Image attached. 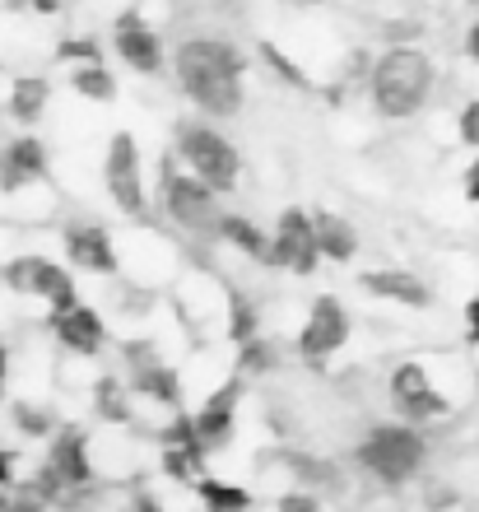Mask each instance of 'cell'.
Listing matches in <instances>:
<instances>
[{
    "label": "cell",
    "mask_w": 479,
    "mask_h": 512,
    "mask_svg": "<svg viewBox=\"0 0 479 512\" xmlns=\"http://www.w3.org/2000/svg\"><path fill=\"white\" fill-rule=\"evenodd\" d=\"M242 70H247V61H242L238 42L219 38V33H191V38L177 42L173 52L177 89L205 117H238Z\"/></svg>",
    "instance_id": "1"
},
{
    "label": "cell",
    "mask_w": 479,
    "mask_h": 512,
    "mask_svg": "<svg viewBox=\"0 0 479 512\" xmlns=\"http://www.w3.org/2000/svg\"><path fill=\"white\" fill-rule=\"evenodd\" d=\"M368 103L382 122H410L438 94V66L424 47H386L368 66Z\"/></svg>",
    "instance_id": "2"
},
{
    "label": "cell",
    "mask_w": 479,
    "mask_h": 512,
    "mask_svg": "<svg viewBox=\"0 0 479 512\" xmlns=\"http://www.w3.org/2000/svg\"><path fill=\"white\" fill-rule=\"evenodd\" d=\"M452 364V354H410L400 364L386 368V401L405 424H438L456 410V387L442 382V368Z\"/></svg>",
    "instance_id": "3"
},
{
    "label": "cell",
    "mask_w": 479,
    "mask_h": 512,
    "mask_svg": "<svg viewBox=\"0 0 479 512\" xmlns=\"http://www.w3.org/2000/svg\"><path fill=\"white\" fill-rule=\"evenodd\" d=\"M159 205H163V219L182 229L187 238H200L210 243L219 238V219H224V205H219V191L210 182H200L191 168H182L177 159L163 163L159 173Z\"/></svg>",
    "instance_id": "4"
},
{
    "label": "cell",
    "mask_w": 479,
    "mask_h": 512,
    "mask_svg": "<svg viewBox=\"0 0 479 512\" xmlns=\"http://www.w3.org/2000/svg\"><path fill=\"white\" fill-rule=\"evenodd\" d=\"M354 461L373 475L377 485L400 489L424 471L428 438L419 433V424H373L354 447Z\"/></svg>",
    "instance_id": "5"
},
{
    "label": "cell",
    "mask_w": 479,
    "mask_h": 512,
    "mask_svg": "<svg viewBox=\"0 0 479 512\" xmlns=\"http://www.w3.org/2000/svg\"><path fill=\"white\" fill-rule=\"evenodd\" d=\"M173 159L182 163V168H191L200 182H210L219 196H224V191H238V182H242V154H238V145H233L219 126L196 122V117H191V122H177V131H173Z\"/></svg>",
    "instance_id": "6"
},
{
    "label": "cell",
    "mask_w": 479,
    "mask_h": 512,
    "mask_svg": "<svg viewBox=\"0 0 479 512\" xmlns=\"http://www.w3.org/2000/svg\"><path fill=\"white\" fill-rule=\"evenodd\" d=\"M0 284H5L14 298L42 303L47 312H61V308H70V303H80L75 275H70L61 261H52V256H42V252L10 256V261L0 266Z\"/></svg>",
    "instance_id": "7"
},
{
    "label": "cell",
    "mask_w": 479,
    "mask_h": 512,
    "mask_svg": "<svg viewBox=\"0 0 479 512\" xmlns=\"http://www.w3.org/2000/svg\"><path fill=\"white\" fill-rule=\"evenodd\" d=\"M103 187L112 196L121 215L145 219L149 215V187H145V154H140V140L131 131L107 135L103 149Z\"/></svg>",
    "instance_id": "8"
},
{
    "label": "cell",
    "mask_w": 479,
    "mask_h": 512,
    "mask_svg": "<svg viewBox=\"0 0 479 512\" xmlns=\"http://www.w3.org/2000/svg\"><path fill=\"white\" fill-rule=\"evenodd\" d=\"M349 336H354V317H349V308L335 294H321V298H312V308L303 312V322H298V336L293 340H298V354H303L307 364L321 368L345 350Z\"/></svg>",
    "instance_id": "9"
},
{
    "label": "cell",
    "mask_w": 479,
    "mask_h": 512,
    "mask_svg": "<svg viewBox=\"0 0 479 512\" xmlns=\"http://www.w3.org/2000/svg\"><path fill=\"white\" fill-rule=\"evenodd\" d=\"M228 294H233V284L219 280L214 270H205V266L182 270V275H177V284H173V312L187 326H196L200 336H210L214 326L224 331Z\"/></svg>",
    "instance_id": "10"
},
{
    "label": "cell",
    "mask_w": 479,
    "mask_h": 512,
    "mask_svg": "<svg viewBox=\"0 0 479 512\" xmlns=\"http://www.w3.org/2000/svg\"><path fill=\"white\" fill-rule=\"evenodd\" d=\"M321 261L317 243V219L303 205L280 210L275 229H270V270H289V275H312Z\"/></svg>",
    "instance_id": "11"
},
{
    "label": "cell",
    "mask_w": 479,
    "mask_h": 512,
    "mask_svg": "<svg viewBox=\"0 0 479 512\" xmlns=\"http://www.w3.org/2000/svg\"><path fill=\"white\" fill-rule=\"evenodd\" d=\"M61 247H66V261L80 270V275L107 280V275L121 270V247L112 243V233L89 215H70L66 224H61Z\"/></svg>",
    "instance_id": "12"
},
{
    "label": "cell",
    "mask_w": 479,
    "mask_h": 512,
    "mask_svg": "<svg viewBox=\"0 0 479 512\" xmlns=\"http://www.w3.org/2000/svg\"><path fill=\"white\" fill-rule=\"evenodd\" d=\"M112 52L135 75H163V66H168V42L140 10H126L112 19Z\"/></svg>",
    "instance_id": "13"
},
{
    "label": "cell",
    "mask_w": 479,
    "mask_h": 512,
    "mask_svg": "<svg viewBox=\"0 0 479 512\" xmlns=\"http://www.w3.org/2000/svg\"><path fill=\"white\" fill-rule=\"evenodd\" d=\"M121 275L140 289H159V284L177 280L182 270H177V252L168 238H159L154 229H140L131 233V243L121 247Z\"/></svg>",
    "instance_id": "14"
},
{
    "label": "cell",
    "mask_w": 479,
    "mask_h": 512,
    "mask_svg": "<svg viewBox=\"0 0 479 512\" xmlns=\"http://www.w3.org/2000/svg\"><path fill=\"white\" fill-rule=\"evenodd\" d=\"M47 331L61 345V354H80V359H98L107 350V322L94 303H70L61 312H47Z\"/></svg>",
    "instance_id": "15"
},
{
    "label": "cell",
    "mask_w": 479,
    "mask_h": 512,
    "mask_svg": "<svg viewBox=\"0 0 479 512\" xmlns=\"http://www.w3.org/2000/svg\"><path fill=\"white\" fill-rule=\"evenodd\" d=\"M238 410H242V373L224 382V387H214L210 396H200L196 410H191V424H196V438L210 452L233 443V433H238Z\"/></svg>",
    "instance_id": "16"
},
{
    "label": "cell",
    "mask_w": 479,
    "mask_h": 512,
    "mask_svg": "<svg viewBox=\"0 0 479 512\" xmlns=\"http://www.w3.org/2000/svg\"><path fill=\"white\" fill-rule=\"evenodd\" d=\"M42 466H52L56 475H61V485L70 489H84L98 480V466H94V433L75 429V424H61L56 429V438L47 443V452H42Z\"/></svg>",
    "instance_id": "17"
},
{
    "label": "cell",
    "mask_w": 479,
    "mask_h": 512,
    "mask_svg": "<svg viewBox=\"0 0 479 512\" xmlns=\"http://www.w3.org/2000/svg\"><path fill=\"white\" fill-rule=\"evenodd\" d=\"M47 168H52V149L38 135H14V140H5V154H0V191L42 182Z\"/></svg>",
    "instance_id": "18"
},
{
    "label": "cell",
    "mask_w": 479,
    "mask_h": 512,
    "mask_svg": "<svg viewBox=\"0 0 479 512\" xmlns=\"http://www.w3.org/2000/svg\"><path fill=\"white\" fill-rule=\"evenodd\" d=\"M359 284H363V294H373L377 303H396V308H428V303H433V289L405 266L363 270Z\"/></svg>",
    "instance_id": "19"
},
{
    "label": "cell",
    "mask_w": 479,
    "mask_h": 512,
    "mask_svg": "<svg viewBox=\"0 0 479 512\" xmlns=\"http://www.w3.org/2000/svg\"><path fill=\"white\" fill-rule=\"evenodd\" d=\"M52 108V80H42V75H14L5 80V112H10L14 122H42Z\"/></svg>",
    "instance_id": "20"
},
{
    "label": "cell",
    "mask_w": 479,
    "mask_h": 512,
    "mask_svg": "<svg viewBox=\"0 0 479 512\" xmlns=\"http://www.w3.org/2000/svg\"><path fill=\"white\" fill-rule=\"evenodd\" d=\"M219 243L233 256H247V261L270 266V233L261 229L256 219L238 215V210H224V219H219Z\"/></svg>",
    "instance_id": "21"
},
{
    "label": "cell",
    "mask_w": 479,
    "mask_h": 512,
    "mask_svg": "<svg viewBox=\"0 0 479 512\" xmlns=\"http://www.w3.org/2000/svg\"><path fill=\"white\" fill-rule=\"evenodd\" d=\"M317 219V243H321V256L326 261H354L359 256V229H354V219L335 215V210H312Z\"/></svg>",
    "instance_id": "22"
},
{
    "label": "cell",
    "mask_w": 479,
    "mask_h": 512,
    "mask_svg": "<svg viewBox=\"0 0 479 512\" xmlns=\"http://www.w3.org/2000/svg\"><path fill=\"white\" fill-rule=\"evenodd\" d=\"M10 424L24 438H33V443H52L56 429H61V419H56V410L47 401H33V396H19V401L10 405Z\"/></svg>",
    "instance_id": "23"
},
{
    "label": "cell",
    "mask_w": 479,
    "mask_h": 512,
    "mask_svg": "<svg viewBox=\"0 0 479 512\" xmlns=\"http://www.w3.org/2000/svg\"><path fill=\"white\" fill-rule=\"evenodd\" d=\"M191 489H196V499L205 503V512H247V508H252V489L238 485V480L200 475Z\"/></svg>",
    "instance_id": "24"
},
{
    "label": "cell",
    "mask_w": 479,
    "mask_h": 512,
    "mask_svg": "<svg viewBox=\"0 0 479 512\" xmlns=\"http://www.w3.org/2000/svg\"><path fill=\"white\" fill-rule=\"evenodd\" d=\"M70 94L84 103H112L117 98V75L103 61H75L70 66Z\"/></svg>",
    "instance_id": "25"
},
{
    "label": "cell",
    "mask_w": 479,
    "mask_h": 512,
    "mask_svg": "<svg viewBox=\"0 0 479 512\" xmlns=\"http://www.w3.org/2000/svg\"><path fill=\"white\" fill-rule=\"evenodd\" d=\"M52 503L42 499V489L33 480H14L0 489V512H47Z\"/></svg>",
    "instance_id": "26"
},
{
    "label": "cell",
    "mask_w": 479,
    "mask_h": 512,
    "mask_svg": "<svg viewBox=\"0 0 479 512\" xmlns=\"http://www.w3.org/2000/svg\"><path fill=\"white\" fill-rule=\"evenodd\" d=\"M456 140L466 149H479V98L461 103V112H456Z\"/></svg>",
    "instance_id": "27"
},
{
    "label": "cell",
    "mask_w": 479,
    "mask_h": 512,
    "mask_svg": "<svg viewBox=\"0 0 479 512\" xmlns=\"http://www.w3.org/2000/svg\"><path fill=\"white\" fill-rule=\"evenodd\" d=\"M275 512H326V508H321V499L312 489L298 485V489H284L280 499H275Z\"/></svg>",
    "instance_id": "28"
},
{
    "label": "cell",
    "mask_w": 479,
    "mask_h": 512,
    "mask_svg": "<svg viewBox=\"0 0 479 512\" xmlns=\"http://www.w3.org/2000/svg\"><path fill=\"white\" fill-rule=\"evenodd\" d=\"M461 331H466L470 350H479V294H470L466 308H461Z\"/></svg>",
    "instance_id": "29"
},
{
    "label": "cell",
    "mask_w": 479,
    "mask_h": 512,
    "mask_svg": "<svg viewBox=\"0 0 479 512\" xmlns=\"http://www.w3.org/2000/svg\"><path fill=\"white\" fill-rule=\"evenodd\" d=\"M461 191H466L470 205H479V159L466 168V177H461Z\"/></svg>",
    "instance_id": "30"
},
{
    "label": "cell",
    "mask_w": 479,
    "mask_h": 512,
    "mask_svg": "<svg viewBox=\"0 0 479 512\" xmlns=\"http://www.w3.org/2000/svg\"><path fill=\"white\" fill-rule=\"evenodd\" d=\"M131 512H173V508H168L159 494H135V508Z\"/></svg>",
    "instance_id": "31"
},
{
    "label": "cell",
    "mask_w": 479,
    "mask_h": 512,
    "mask_svg": "<svg viewBox=\"0 0 479 512\" xmlns=\"http://www.w3.org/2000/svg\"><path fill=\"white\" fill-rule=\"evenodd\" d=\"M33 5V14H42V19H52V14L66 10V0H28Z\"/></svg>",
    "instance_id": "32"
},
{
    "label": "cell",
    "mask_w": 479,
    "mask_h": 512,
    "mask_svg": "<svg viewBox=\"0 0 479 512\" xmlns=\"http://www.w3.org/2000/svg\"><path fill=\"white\" fill-rule=\"evenodd\" d=\"M466 56H470V61H475V66H479V19L466 28Z\"/></svg>",
    "instance_id": "33"
},
{
    "label": "cell",
    "mask_w": 479,
    "mask_h": 512,
    "mask_svg": "<svg viewBox=\"0 0 479 512\" xmlns=\"http://www.w3.org/2000/svg\"><path fill=\"white\" fill-rule=\"evenodd\" d=\"M5 485H14V461H10V452L0 447V489Z\"/></svg>",
    "instance_id": "34"
},
{
    "label": "cell",
    "mask_w": 479,
    "mask_h": 512,
    "mask_svg": "<svg viewBox=\"0 0 479 512\" xmlns=\"http://www.w3.org/2000/svg\"><path fill=\"white\" fill-rule=\"evenodd\" d=\"M10 368H14V359H10V350L0 345V391H5V382H10Z\"/></svg>",
    "instance_id": "35"
},
{
    "label": "cell",
    "mask_w": 479,
    "mask_h": 512,
    "mask_svg": "<svg viewBox=\"0 0 479 512\" xmlns=\"http://www.w3.org/2000/svg\"><path fill=\"white\" fill-rule=\"evenodd\" d=\"M466 512H479V503H470V508H466Z\"/></svg>",
    "instance_id": "36"
},
{
    "label": "cell",
    "mask_w": 479,
    "mask_h": 512,
    "mask_svg": "<svg viewBox=\"0 0 479 512\" xmlns=\"http://www.w3.org/2000/svg\"><path fill=\"white\" fill-rule=\"evenodd\" d=\"M0 154H5V145H0Z\"/></svg>",
    "instance_id": "37"
},
{
    "label": "cell",
    "mask_w": 479,
    "mask_h": 512,
    "mask_svg": "<svg viewBox=\"0 0 479 512\" xmlns=\"http://www.w3.org/2000/svg\"><path fill=\"white\" fill-rule=\"evenodd\" d=\"M0 396H5V391H0Z\"/></svg>",
    "instance_id": "38"
}]
</instances>
